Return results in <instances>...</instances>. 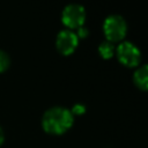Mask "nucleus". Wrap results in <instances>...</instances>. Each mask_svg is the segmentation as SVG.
Here are the masks:
<instances>
[{
    "instance_id": "f257e3e1",
    "label": "nucleus",
    "mask_w": 148,
    "mask_h": 148,
    "mask_svg": "<svg viewBox=\"0 0 148 148\" xmlns=\"http://www.w3.org/2000/svg\"><path fill=\"white\" fill-rule=\"evenodd\" d=\"M74 123V116L71 110L62 106H53L47 109L42 117L43 130L53 135H60L67 132Z\"/></svg>"
},
{
    "instance_id": "f03ea898",
    "label": "nucleus",
    "mask_w": 148,
    "mask_h": 148,
    "mask_svg": "<svg viewBox=\"0 0 148 148\" xmlns=\"http://www.w3.org/2000/svg\"><path fill=\"white\" fill-rule=\"evenodd\" d=\"M103 32L106 40L111 43L120 42L127 34V23L125 18L118 14L109 15L103 22Z\"/></svg>"
},
{
    "instance_id": "7ed1b4c3",
    "label": "nucleus",
    "mask_w": 148,
    "mask_h": 148,
    "mask_svg": "<svg viewBox=\"0 0 148 148\" xmlns=\"http://www.w3.org/2000/svg\"><path fill=\"white\" fill-rule=\"evenodd\" d=\"M86 21V9L79 3L67 5L61 13V22L69 30H76L83 27Z\"/></svg>"
},
{
    "instance_id": "20e7f679",
    "label": "nucleus",
    "mask_w": 148,
    "mask_h": 148,
    "mask_svg": "<svg viewBox=\"0 0 148 148\" xmlns=\"http://www.w3.org/2000/svg\"><path fill=\"white\" fill-rule=\"evenodd\" d=\"M116 56L118 61L128 68L138 67L141 60L140 50L131 42H121L116 46Z\"/></svg>"
},
{
    "instance_id": "39448f33",
    "label": "nucleus",
    "mask_w": 148,
    "mask_h": 148,
    "mask_svg": "<svg viewBox=\"0 0 148 148\" xmlns=\"http://www.w3.org/2000/svg\"><path fill=\"white\" fill-rule=\"evenodd\" d=\"M79 45V37L75 31L69 29H64L58 32L56 38V47L58 52L62 56H71Z\"/></svg>"
},
{
    "instance_id": "423d86ee",
    "label": "nucleus",
    "mask_w": 148,
    "mask_h": 148,
    "mask_svg": "<svg viewBox=\"0 0 148 148\" xmlns=\"http://www.w3.org/2000/svg\"><path fill=\"white\" fill-rule=\"evenodd\" d=\"M134 84L143 91H148V64L138 67L133 74Z\"/></svg>"
},
{
    "instance_id": "0eeeda50",
    "label": "nucleus",
    "mask_w": 148,
    "mask_h": 148,
    "mask_svg": "<svg viewBox=\"0 0 148 148\" xmlns=\"http://www.w3.org/2000/svg\"><path fill=\"white\" fill-rule=\"evenodd\" d=\"M98 54L105 60L111 59L116 54V46L113 45V43H111L109 40L102 42L98 45Z\"/></svg>"
},
{
    "instance_id": "6e6552de",
    "label": "nucleus",
    "mask_w": 148,
    "mask_h": 148,
    "mask_svg": "<svg viewBox=\"0 0 148 148\" xmlns=\"http://www.w3.org/2000/svg\"><path fill=\"white\" fill-rule=\"evenodd\" d=\"M9 65H10V57H9V54L6 51L0 49V73L7 71Z\"/></svg>"
},
{
    "instance_id": "1a4fd4ad",
    "label": "nucleus",
    "mask_w": 148,
    "mask_h": 148,
    "mask_svg": "<svg viewBox=\"0 0 148 148\" xmlns=\"http://www.w3.org/2000/svg\"><path fill=\"white\" fill-rule=\"evenodd\" d=\"M71 112H72L73 116H74V114H76V116H81V114H83V113L86 112V108H84L83 104H75V105L72 108Z\"/></svg>"
},
{
    "instance_id": "9d476101",
    "label": "nucleus",
    "mask_w": 148,
    "mask_h": 148,
    "mask_svg": "<svg viewBox=\"0 0 148 148\" xmlns=\"http://www.w3.org/2000/svg\"><path fill=\"white\" fill-rule=\"evenodd\" d=\"M76 36L79 37V38H86V37H88V34H89V31H88V29L87 28H84V27H81V28H79V29H76Z\"/></svg>"
},
{
    "instance_id": "9b49d317",
    "label": "nucleus",
    "mask_w": 148,
    "mask_h": 148,
    "mask_svg": "<svg viewBox=\"0 0 148 148\" xmlns=\"http://www.w3.org/2000/svg\"><path fill=\"white\" fill-rule=\"evenodd\" d=\"M3 141H5V133H3L2 127L0 126V146L3 143Z\"/></svg>"
}]
</instances>
